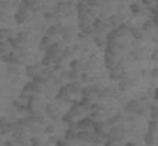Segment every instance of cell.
<instances>
[{
    "mask_svg": "<svg viewBox=\"0 0 158 146\" xmlns=\"http://www.w3.org/2000/svg\"><path fill=\"white\" fill-rule=\"evenodd\" d=\"M0 60H2L3 62H20V60L16 57V54H14V53H6V54H3V55L0 57Z\"/></svg>",
    "mask_w": 158,
    "mask_h": 146,
    "instance_id": "cell-1",
    "label": "cell"
},
{
    "mask_svg": "<svg viewBox=\"0 0 158 146\" xmlns=\"http://www.w3.org/2000/svg\"><path fill=\"white\" fill-rule=\"evenodd\" d=\"M93 121H91V118H84V119H81V121H78L77 122V128H80L81 130H87L89 128L93 126Z\"/></svg>",
    "mask_w": 158,
    "mask_h": 146,
    "instance_id": "cell-2",
    "label": "cell"
},
{
    "mask_svg": "<svg viewBox=\"0 0 158 146\" xmlns=\"http://www.w3.org/2000/svg\"><path fill=\"white\" fill-rule=\"evenodd\" d=\"M46 50H47V55H50L51 58H54V55L60 51V43H53V44H50Z\"/></svg>",
    "mask_w": 158,
    "mask_h": 146,
    "instance_id": "cell-3",
    "label": "cell"
},
{
    "mask_svg": "<svg viewBox=\"0 0 158 146\" xmlns=\"http://www.w3.org/2000/svg\"><path fill=\"white\" fill-rule=\"evenodd\" d=\"M26 19H27L26 11H24V7L22 6V7L19 9V11H17L16 14H14V20H16L19 24H22V23H24V21H26Z\"/></svg>",
    "mask_w": 158,
    "mask_h": 146,
    "instance_id": "cell-4",
    "label": "cell"
},
{
    "mask_svg": "<svg viewBox=\"0 0 158 146\" xmlns=\"http://www.w3.org/2000/svg\"><path fill=\"white\" fill-rule=\"evenodd\" d=\"M137 108H138V101H135V99H132V101H130L125 104V111L127 112H135Z\"/></svg>",
    "mask_w": 158,
    "mask_h": 146,
    "instance_id": "cell-5",
    "label": "cell"
},
{
    "mask_svg": "<svg viewBox=\"0 0 158 146\" xmlns=\"http://www.w3.org/2000/svg\"><path fill=\"white\" fill-rule=\"evenodd\" d=\"M77 139H80V141H91V133L89 130H81V132L77 133Z\"/></svg>",
    "mask_w": 158,
    "mask_h": 146,
    "instance_id": "cell-6",
    "label": "cell"
},
{
    "mask_svg": "<svg viewBox=\"0 0 158 146\" xmlns=\"http://www.w3.org/2000/svg\"><path fill=\"white\" fill-rule=\"evenodd\" d=\"M66 87H67V91H70V92H73V94L80 92V84L78 82H71V84L66 85Z\"/></svg>",
    "mask_w": 158,
    "mask_h": 146,
    "instance_id": "cell-7",
    "label": "cell"
},
{
    "mask_svg": "<svg viewBox=\"0 0 158 146\" xmlns=\"http://www.w3.org/2000/svg\"><path fill=\"white\" fill-rule=\"evenodd\" d=\"M39 65H27L26 67V74L29 75L30 78H33L36 75V71H37Z\"/></svg>",
    "mask_w": 158,
    "mask_h": 146,
    "instance_id": "cell-8",
    "label": "cell"
},
{
    "mask_svg": "<svg viewBox=\"0 0 158 146\" xmlns=\"http://www.w3.org/2000/svg\"><path fill=\"white\" fill-rule=\"evenodd\" d=\"M67 87H60V89H59V92H57V95H56V98L57 99H60V98H66V96H67Z\"/></svg>",
    "mask_w": 158,
    "mask_h": 146,
    "instance_id": "cell-9",
    "label": "cell"
},
{
    "mask_svg": "<svg viewBox=\"0 0 158 146\" xmlns=\"http://www.w3.org/2000/svg\"><path fill=\"white\" fill-rule=\"evenodd\" d=\"M68 115L71 118H74V116H78L80 115V109H78V106H75V105H73L71 108H70V111H68Z\"/></svg>",
    "mask_w": 158,
    "mask_h": 146,
    "instance_id": "cell-10",
    "label": "cell"
},
{
    "mask_svg": "<svg viewBox=\"0 0 158 146\" xmlns=\"http://www.w3.org/2000/svg\"><path fill=\"white\" fill-rule=\"evenodd\" d=\"M50 45V37H47V36H44L43 38H41V44H40V50H46V48Z\"/></svg>",
    "mask_w": 158,
    "mask_h": 146,
    "instance_id": "cell-11",
    "label": "cell"
},
{
    "mask_svg": "<svg viewBox=\"0 0 158 146\" xmlns=\"http://www.w3.org/2000/svg\"><path fill=\"white\" fill-rule=\"evenodd\" d=\"M40 77H43V78H46V77H53V71L51 69H48V68H41V71H40Z\"/></svg>",
    "mask_w": 158,
    "mask_h": 146,
    "instance_id": "cell-12",
    "label": "cell"
},
{
    "mask_svg": "<svg viewBox=\"0 0 158 146\" xmlns=\"http://www.w3.org/2000/svg\"><path fill=\"white\" fill-rule=\"evenodd\" d=\"M31 82H34V84H46L47 82V78H43V77H40V75H34Z\"/></svg>",
    "mask_w": 158,
    "mask_h": 146,
    "instance_id": "cell-13",
    "label": "cell"
},
{
    "mask_svg": "<svg viewBox=\"0 0 158 146\" xmlns=\"http://www.w3.org/2000/svg\"><path fill=\"white\" fill-rule=\"evenodd\" d=\"M57 31H59V29H57V26H50L47 29V37H51V36H56Z\"/></svg>",
    "mask_w": 158,
    "mask_h": 146,
    "instance_id": "cell-14",
    "label": "cell"
},
{
    "mask_svg": "<svg viewBox=\"0 0 158 146\" xmlns=\"http://www.w3.org/2000/svg\"><path fill=\"white\" fill-rule=\"evenodd\" d=\"M78 106H80V108H84V109H90L89 98H83V99H81V102H78Z\"/></svg>",
    "mask_w": 158,
    "mask_h": 146,
    "instance_id": "cell-15",
    "label": "cell"
},
{
    "mask_svg": "<svg viewBox=\"0 0 158 146\" xmlns=\"http://www.w3.org/2000/svg\"><path fill=\"white\" fill-rule=\"evenodd\" d=\"M66 139H67V141H71V139H77V133H75L74 130L68 129L67 132H66Z\"/></svg>",
    "mask_w": 158,
    "mask_h": 146,
    "instance_id": "cell-16",
    "label": "cell"
},
{
    "mask_svg": "<svg viewBox=\"0 0 158 146\" xmlns=\"http://www.w3.org/2000/svg\"><path fill=\"white\" fill-rule=\"evenodd\" d=\"M34 82H27V84H24V87H23V91L24 92H30V91H33L34 89Z\"/></svg>",
    "mask_w": 158,
    "mask_h": 146,
    "instance_id": "cell-17",
    "label": "cell"
},
{
    "mask_svg": "<svg viewBox=\"0 0 158 146\" xmlns=\"http://www.w3.org/2000/svg\"><path fill=\"white\" fill-rule=\"evenodd\" d=\"M124 77V75H121L120 74V72H117V71H111L110 72V78H111V80H121V78H123Z\"/></svg>",
    "mask_w": 158,
    "mask_h": 146,
    "instance_id": "cell-18",
    "label": "cell"
},
{
    "mask_svg": "<svg viewBox=\"0 0 158 146\" xmlns=\"http://www.w3.org/2000/svg\"><path fill=\"white\" fill-rule=\"evenodd\" d=\"M144 141H145V143H148V145H153V142H154V136H153V133H150V132H148L147 135L144 136Z\"/></svg>",
    "mask_w": 158,
    "mask_h": 146,
    "instance_id": "cell-19",
    "label": "cell"
},
{
    "mask_svg": "<svg viewBox=\"0 0 158 146\" xmlns=\"http://www.w3.org/2000/svg\"><path fill=\"white\" fill-rule=\"evenodd\" d=\"M51 62H53V58H51L50 55H47V54H46V55L43 57V60H41V64H43V65H50Z\"/></svg>",
    "mask_w": 158,
    "mask_h": 146,
    "instance_id": "cell-20",
    "label": "cell"
},
{
    "mask_svg": "<svg viewBox=\"0 0 158 146\" xmlns=\"http://www.w3.org/2000/svg\"><path fill=\"white\" fill-rule=\"evenodd\" d=\"M7 43H10V45L13 48H19V41L16 40V38L13 37H7Z\"/></svg>",
    "mask_w": 158,
    "mask_h": 146,
    "instance_id": "cell-21",
    "label": "cell"
},
{
    "mask_svg": "<svg viewBox=\"0 0 158 146\" xmlns=\"http://www.w3.org/2000/svg\"><path fill=\"white\" fill-rule=\"evenodd\" d=\"M67 77L70 78V80H75V78L78 77V72H77V71H74V69H71V71H70L68 74H67Z\"/></svg>",
    "mask_w": 158,
    "mask_h": 146,
    "instance_id": "cell-22",
    "label": "cell"
},
{
    "mask_svg": "<svg viewBox=\"0 0 158 146\" xmlns=\"http://www.w3.org/2000/svg\"><path fill=\"white\" fill-rule=\"evenodd\" d=\"M6 53H7V45L3 41H0V54L3 55V54H6Z\"/></svg>",
    "mask_w": 158,
    "mask_h": 146,
    "instance_id": "cell-23",
    "label": "cell"
},
{
    "mask_svg": "<svg viewBox=\"0 0 158 146\" xmlns=\"http://www.w3.org/2000/svg\"><path fill=\"white\" fill-rule=\"evenodd\" d=\"M130 9H131L132 13H138V11H140V4H137V3H132V4L130 6Z\"/></svg>",
    "mask_w": 158,
    "mask_h": 146,
    "instance_id": "cell-24",
    "label": "cell"
},
{
    "mask_svg": "<svg viewBox=\"0 0 158 146\" xmlns=\"http://www.w3.org/2000/svg\"><path fill=\"white\" fill-rule=\"evenodd\" d=\"M90 94H91L90 88H84V89H81V95H83V98H89Z\"/></svg>",
    "mask_w": 158,
    "mask_h": 146,
    "instance_id": "cell-25",
    "label": "cell"
},
{
    "mask_svg": "<svg viewBox=\"0 0 158 146\" xmlns=\"http://www.w3.org/2000/svg\"><path fill=\"white\" fill-rule=\"evenodd\" d=\"M131 31H132V36H134L135 38H141V37H142V34L140 33V30H137V29H131Z\"/></svg>",
    "mask_w": 158,
    "mask_h": 146,
    "instance_id": "cell-26",
    "label": "cell"
},
{
    "mask_svg": "<svg viewBox=\"0 0 158 146\" xmlns=\"http://www.w3.org/2000/svg\"><path fill=\"white\" fill-rule=\"evenodd\" d=\"M148 128H150V133H153V130L157 129V122H155V121H151L150 125H148Z\"/></svg>",
    "mask_w": 158,
    "mask_h": 146,
    "instance_id": "cell-27",
    "label": "cell"
},
{
    "mask_svg": "<svg viewBox=\"0 0 158 146\" xmlns=\"http://www.w3.org/2000/svg\"><path fill=\"white\" fill-rule=\"evenodd\" d=\"M33 7V0H23V7Z\"/></svg>",
    "mask_w": 158,
    "mask_h": 146,
    "instance_id": "cell-28",
    "label": "cell"
},
{
    "mask_svg": "<svg viewBox=\"0 0 158 146\" xmlns=\"http://www.w3.org/2000/svg\"><path fill=\"white\" fill-rule=\"evenodd\" d=\"M6 123H7V121H6V118H4V116H2V118H0V130H2L3 128L6 126Z\"/></svg>",
    "mask_w": 158,
    "mask_h": 146,
    "instance_id": "cell-29",
    "label": "cell"
},
{
    "mask_svg": "<svg viewBox=\"0 0 158 146\" xmlns=\"http://www.w3.org/2000/svg\"><path fill=\"white\" fill-rule=\"evenodd\" d=\"M151 116L154 118V121H155V116H157V106H151Z\"/></svg>",
    "mask_w": 158,
    "mask_h": 146,
    "instance_id": "cell-30",
    "label": "cell"
},
{
    "mask_svg": "<svg viewBox=\"0 0 158 146\" xmlns=\"http://www.w3.org/2000/svg\"><path fill=\"white\" fill-rule=\"evenodd\" d=\"M13 106H14V108H17V109H20V111H22V109L24 108V106L20 104L19 101H13Z\"/></svg>",
    "mask_w": 158,
    "mask_h": 146,
    "instance_id": "cell-31",
    "label": "cell"
},
{
    "mask_svg": "<svg viewBox=\"0 0 158 146\" xmlns=\"http://www.w3.org/2000/svg\"><path fill=\"white\" fill-rule=\"evenodd\" d=\"M16 40H17V41H19V40H22V41L26 40V34H24L23 31H20L19 34H17V38H16Z\"/></svg>",
    "mask_w": 158,
    "mask_h": 146,
    "instance_id": "cell-32",
    "label": "cell"
},
{
    "mask_svg": "<svg viewBox=\"0 0 158 146\" xmlns=\"http://www.w3.org/2000/svg\"><path fill=\"white\" fill-rule=\"evenodd\" d=\"M9 33V30H3V29H0V40H3V38L6 37V34Z\"/></svg>",
    "mask_w": 158,
    "mask_h": 146,
    "instance_id": "cell-33",
    "label": "cell"
},
{
    "mask_svg": "<svg viewBox=\"0 0 158 146\" xmlns=\"http://www.w3.org/2000/svg\"><path fill=\"white\" fill-rule=\"evenodd\" d=\"M7 71L9 72H13V74H17L19 69H17V67H7Z\"/></svg>",
    "mask_w": 158,
    "mask_h": 146,
    "instance_id": "cell-34",
    "label": "cell"
},
{
    "mask_svg": "<svg viewBox=\"0 0 158 146\" xmlns=\"http://www.w3.org/2000/svg\"><path fill=\"white\" fill-rule=\"evenodd\" d=\"M77 65H78V61H75V60L74 61H70V67H71V69H74L75 71V69H77Z\"/></svg>",
    "mask_w": 158,
    "mask_h": 146,
    "instance_id": "cell-35",
    "label": "cell"
},
{
    "mask_svg": "<svg viewBox=\"0 0 158 146\" xmlns=\"http://www.w3.org/2000/svg\"><path fill=\"white\" fill-rule=\"evenodd\" d=\"M87 3H89V6H91V7H93V6H97L98 4V0H86Z\"/></svg>",
    "mask_w": 158,
    "mask_h": 146,
    "instance_id": "cell-36",
    "label": "cell"
},
{
    "mask_svg": "<svg viewBox=\"0 0 158 146\" xmlns=\"http://www.w3.org/2000/svg\"><path fill=\"white\" fill-rule=\"evenodd\" d=\"M94 43H96L97 45H103V40L100 37H94Z\"/></svg>",
    "mask_w": 158,
    "mask_h": 146,
    "instance_id": "cell-37",
    "label": "cell"
},
{
    "mask_svg": "<svg viewBox=\"0 0 158 146\" xmlns=\"http://www.w3.org/2000/svg\"><path fill=\"white\" fill-rule=\"evenodd\" d=\"M151 26H153V23H151V21H147V23H145L144 26H142V29H144V30H147V29H151Z\"/></svg>",
    "mask_w": 158,
    "mask_h": 146,
    "instance_id": "cell-38",
    "label": "cell"
},
{
    "mask_svg": "<svg viewBox=\"0 0 158 146\" xmlns=\"http://www.w3.org/2000/svg\"><path fill=\"white\" fill-rule=\"evenodd\" d=\"M67 74H68V72L66 71V69H61V71H60V77H61V78H67Z\"/></svg>",
    "mask_w": 158,
    "mask_h": 146,
    "instance_id": "cell-39",
    "label": "cell"
},
{
    "mask_svg": "<svg viewBox=\"0 0 158 146\" xmlns=\"http://www.w3.org/2000/svg\"><path fill=\"white\" fill-rule=\"evenodd\" d=\"M125 88H127V82H125V81L120 82V89H121V91H125Z\"/></svg>",
    "mask_w": 158,
    "mask_h": 146,
    "instance_id": "cell-40",
    "label": "cell"
},
{
    "mask_svg": "<svg viewBox=\"0 0 158 146\" xmlns=\"http://www.w3.org/2000/svg\"><path fill=\"white\" fill-rule=\"evenodd\" d=\"M63 121H64V122H71V116H70L68 114L64 115V116H63Z\"/></svg>",
    "mask_w": 158,
    "mask_h": 146,
    "instance_id": "cell-41",
    "label": "cell"
},
{
    "mask_svg": "<svg viewBox=\"0 0 158 146\" xmlns=\"http://www.w3.org/2000/svg\"><path fill=\"white\" fill-rule=\"evenodd\" d=\"M68 54H70V48H64V51H63V58H64V57H68Z\"/></svg>",
    "mask_w": 158,
    "mask_h": 146,
    "instance_id": "cell-42",
    "label": "cell"
},
{
    "mask_svg": "<svg viewBox=\"0 0 158 146\" xmlns=\"http://www.w3.org/2000/svg\"><path fill=\"white\" fill-rule=\"evenodd\" d=\"M56 146H67V143H66L64 141H57V143H56Z\"/></svg>",
    "mask_w": 158,
    "mask_h": 146,
    "instance_id": "cell-43",
    "label": "cell"
},
{
    "mask_svg": "<svg viewBox=\"0 0 158 146\" xmlns=\"http://www.w3.org/2000/svg\"><path fill=\"white\" fill-rule=\"evenodd\" d=\"M53 69H54V71H60V69H61V65H60V64H54Z\"/></svg>",
    "mask_w": 158,
    "mask_h": 146,
    "instance_id": "cell-44",
    "label": "cell"
},
{
    "mask_svg": "<svg viewBox=\"0 0 158 146\" xmlns=\"http://www.w3.org/2000/svg\"><path fill=\"white\" fill-rule=\"evenodd\" d=\"M150 11H151V14L157 16V7H155V6H154V7H151V9H150Z\"/></svg>",
    "mask_w": 158,
    "mask_h": 146,
    "instance_id": "cell-45",
    "label": "cell"
},
{
    "mask_svg": "<svg viewBox=\"0 0 158 146\" xmlns=\"http://www.w3.org/2000/svg\"><path fill=\"white\" fill-rule=\"evenodd\" d=\"M142 2V4H145V6H150L151 3H153V0H141Z\"/></svg>",
    "mask_w": 158,
    "mask_h": 146,
    "instance_id": "cell-46",
    "label": "cell"
},
{
    "mask_svg": "<svg viewBox=\"0 0 158 146\" xmlns=\"http://www.w3.org/2000/svg\"><path fill=\"white\" fill-rule=\"evenodd\" d=\"M78 38H80V40H86L87 36H86V34H83V33H78Z\"/></svg>",
    "mask_w": 158,
    "mask_h": 146,
    "instance_id": "cell-47",
    "label": "cell"
},
{
    "mask_svg": "<svg viewBox=\"0 0 158 146\" xmlns=\"http://www.w3.org/2000/svg\"><path fill=\"white\" fill-rule=\"evenodd\" d=\"M81 80H83V81H87V80H89V77H87L86 72H83V74H81Z\"/></svg>",
    "mask_w": 158,
    "mask_h": 146,
    "instance_id": "cell-48",
    "label": "cell"
},
{
    "mask_svg": "<svg viewBox=\"0 0 158 146\" xmlns=\"http://www.w3.org/2000/svg\"><path fill=\"white\" fill-rule=\"evenodd\" d=\"M151 60H154V61H155V60H157V53H155V51H154V54H153V55H151Z\"/></svg>",
    "mask_w": 158,
    "mask_h": 146,
    "instance_id": "cell-49",
    "label": "cell"
},
{
    "mask_svg": "<svg viewBox=\"0 0 158 146\" xmlns=\"http://www.w3.org/2000/svg\"><path fill=\"white\" fill-rule=\"evenodd\" d=\"M51 16H53L51 13H44V17H46V19H50Z\"/></svg>",
    "mask_w": 158,
    "mask_h": 146,
    "instance_id": "cell-50",
    "label": "cell"
},
{
    "mask_svg": "<svg viewBox=\"0 0 158 146\" xmlns=\"http://www.w3.org/2000/svg\"><path fill=\"white\" fill-rule=\"evenodd\" d=\"M91 116H98V112H91Z\"/></svg>",
    "mask_w": 158,
    "mask_h": 146,
    "instance_id": "cell-51",
    "label": "cell"
},
{
    "mask_svg": "<svg viewBox=\"0 0 158 146\" xmlns=\"http://www.w3.org/2000/svg\"><path fill=\"white\" fill-rule=\"evenodd\" d=\"M125 146H135V145L132 143V142H127V143H125Z\"/></svg>",
    "mask_w": 158,
    "mask_h": 146,
    "instance_id": "cell-52",
    "label": "cell"
}]
</instances>
